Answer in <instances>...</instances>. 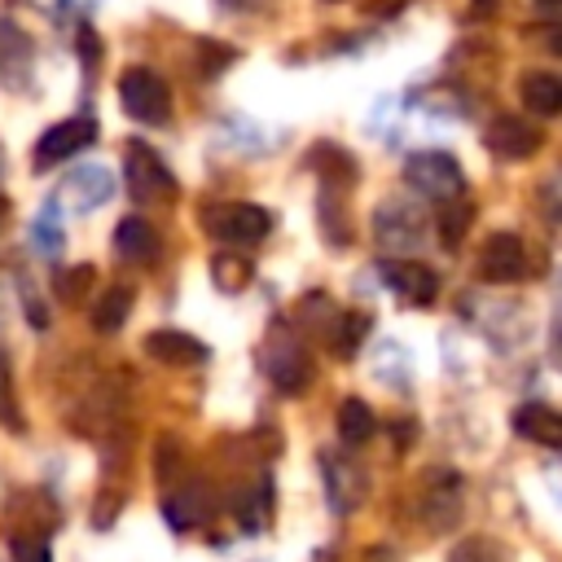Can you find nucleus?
Returning <instances> with one entry per match:
<instances>
[{"instance_id":"obj_1","label":"nucleus","mask_w":562,"mask_h":562,"mask_svg":"<svg viewBox=\"0 0 562 562\" xmlns=\"http://www.w3.org/2000/svg\"><path fill=\"white\" fill-rule=\"evenodd\" d=\"M404 180H408V189H417L430 202H452L465 189L461 162L452 154H443V149H417V154H408Z\"/></svg>"},{"instance_id":"obj_2","label":"nucleus","mask_w":562,"mask_h":562,"mask_svg":"<svg viewBox=\"0 0 562 562\" xmlns=\"http://www.w3.org/2000/svg\"><path fill=\"white\" fill-rule=\"evenodd\" d=\"M119 105L136 123H167V114H171V88L149 66H127L119 75Z\"/></svg>"},{"instance_id":"obj_3","label":"nucleus","mask_w":562,"mask_h":562,"mask_svg":"<svg viewBox=\"0 0 562 562\" xmlns=\"http://www.w3.org/2000/svg\"><path fill=\"white\" fill-rule=\"evenodd\" d=\"M206 233L228 246H255L272 233V215L255 202H220L206 211Z\"/></svg>"},{"instance_id":"obj_4","label":"nucleus","mask_w":562,"mask_h":562,"mask_svg":"<svg viewBox=\"0 0 562 562\" xmlns=\"http://www.w3.org/2000/svg\"><path fill=\"white\" fill-rule=\"evenodd\" d=\"M263 373L272 378L277 391L299 395V391L312 382V356H307V347H303L290 329H277L272 342L263 347Z\"/></svg>"},{"instance_id":"obj_5","label":"nucleus","mask_w":562,"mask_h":562,"mask_svg":"<svg viewBox=\"0 0 562 562\" xmlns=\"http://www.w3.org/2000/svg\"><path fill=\"white\" fill-rule=\"evenodd\" d=\"M123 176H127V189H132L136 202H171V198H176V176H171L167 162H162L149 145H140V140L127 145Z\"/></svg>"},{"instance_id":"obj_6","label":"nucleus","mask_w":562,"mask_h":562,"mask_svg":"<svg viewBox=\"0 0 562 562\" xmlns=\"http://www.w3.org/2000/svg\"><path fill=\"white\" fill-rule=\"evenodd\" d=\"M97 140V123L88 114H75V119H61L53 123L40 140H35V171H48L53 162H66L75 158L79 149H88Z\"/></svg>"},{"instance_id":"obj_7","label":"nucleus","mask_w":562,"mask_h":562,"mask_svg":"<svg viewBox=\"0 0 562 562\" xmlns=\"http://www.w3.org/2000/svg\"><path fill=\"white\" fill-rule=\"evenodd\" d=\"M316 465H321V479H325V501H329V509H334V514H351V509L360 505V492H364L360 465H356L351 457L334 452V448H325V452L316 457Z\"/></svg>"},{"instance_id":"obj_8","label":"nucleus","mask_w":562,"mask_h":562,"mask_svg":"<svg viewBox=\"0 0 562 562\" xmlns=\"http://www.w3.org/2000/svg\"><path fill=\"white\" fill-rule=\"evenodd\" d=\"M422 518L430 531H452L457 518H461V479L448 474V470H435L422 487V501H417Z\"/></svg>"},{"instance_id":"obj_9","label":"nucleus","mask_w":562,"mask_h":562,"mask_svg":"<svg viewBox=\"0 0 562 562\" xmlns=\"http://www.w3.org/2000/svg\"><path fill=\"white\" fill-rule=\"evenodd\" d=\"M540 140H544L540 127L527 123V119H518V114H501V119H492L487 132H483V145H487L496 158H505V162L531 158V154L540 149Z\"/></svg>"},{"instance_id":"obj_10","label":"nucleus","mask_w":562,"mask_h":562,"mask_svg":"<svg viewBox=\"0 0 562 562\" xmlns=\"http://www.w3.org/2000/svg\"><path fill=\"white\" fill-rule=\"evenodd\" d=\"M382 281L400 294V303H408V307H426V303H435V294H439V277H435V268H426V263H417V259H382Z\"/></svg>"},{"instance_id":"obj_11","label":"nucleus","mask_w":562,"mask_h":562,"mask_svg":"<svg viewBox=\"0 0 562 562\" xmlns=\"http://www.w3.org/2000/svg\"><path fill=\"white\" fill-rule=\"evenodd\" d=\"M479 272L483 281H496V285H509L527 272V246L518 233H492L483 241V255H479Z\"/></svg>"},{"instance_id":"obj_12","label":"nucleus","mask_w":562,"mask_h":562,"mask_svg":"<svg viewBox=\"0 0 562 562\" xmlns=\"http://www.w3.org/2000/svg\"><path fill=\"white\" fill-rule=\"evenodd\" d=\"M422 215L408 206V202H382L373 211V237L378 246H391V250H404V246H417L422 241Z\"/></svg>"},{"instance_id":"obj_13","label":"nucleus","mask_w":562,"mask_h":562,"mask_svg":"<svg viewBox=\"0 0 562 562\" xmlns=\"http://www.w3.org/2000/svg\"><path fill=\"white\" fill-rule=\"evenodd\" d=\"M61 198H66L79 215H88V211H97L101 202H110V198H114V176H110L105 167H79V171H70V176H66Z\"/></svg>"},{"instance_id":"obj_14","label":"nucleus","mask_w":562,"mask_h":562,"mask_svg":"<svg viewBox=\"0 0 562 562\" xmlns=\"http://www.w3.org/2000/svg\"><path fill=\"white\" fill-rule=\"evenodd\" d=\"M114 255L123 263H136V268L154 263L158 259V233L149 228V220H140V215L119 220V228H114Z\"/></svg>"},{"instance_id":"obj_15","label":"nucleus","mask_w":562,"mask_h":562,"mask_svg":"<svg viewBox=\"0 0 562 562\" xmlns=\"http://www.w3.org/2000/svg\"><path fill=\"white\" fill-rule=\"evenodd\" d=\"M514 435H522L540 448H562V413L549 404H518L514 408Z\"/></svg>"},{"instance_id":"obj_16","label":"nucleus","mask_w":562,"mask_h":562,"mask_svg":"<svg viewBox=\"0 0 562 562\" xmlns=\"http://www.w3.org/2000/svg\"><path fill=\"white\" fill-rule=\"evenodd\" d=\"M145 351L162 364H202L206 360V342L193 334H180V329H154L145 338Z\"/></svg>"},{"instance_id":"obj_17","label":"nucleus","mask_w":562,"mask_h":562,"mask_svg":"<svg viewBox=\"0 0 562 562\" xmlns=\"http://www.w3.org/2000/svg\"><path fill=\"white\" fill-rule=\"evenodd\" d=\"M518 97H522V105H527L531 114H540V119L562 114V79L549 75V70H531V75H522Z\"/></svg>"},{"instance_id":"obj_18","label":"nucleus","mask_w":562,"mask_h":562,"mask_svg":"<svg viewBox=\"0 0 562 562\" xmlns=\"http://www.w3.org/2000/svg\"><path fill=\"white\" fill-rule=\"evenodd\" d=\"M206 514H211V496H206V487H202V483L180 487L176 496H167V501H162V518L171 522V531H189V527H198Z\"/></svg>"},{"instance_id":"obj_19","label":"nucleus","mask_w":562,"mask_h":562,"mask_svg":"<svg viewBox=\"0 0 562 562\" xmlns=\"http://www.w3.org/2000/svg\"><path fill=\"white\" fill-rule=\"evenodd\" d=\"M373 430H378V417H373V408H369L364 400H342V404H338V435H342L347 448L369 443Z\"/></svg>"},{"instance_id":"obj_20","label":"nucleus","mask_w":562,"mask_h":562,"mask_svg":"<svg viewBox=\"0 0 562 562\" xmlns=\"http://www.w3.org/2000/svg\"><path fill=\"white\" fill-rule=\"evenodd\" d=\"M132 285H110L97 303H92V329H101V334H114V329H123V321H127V312H132Z\"/></svg>"},{"instance_id":"obj_21","label":"nucleus","mask_w":562,"mask_h":562,"mask_svg":"<svg viewBox=\"0 0 562 562\" xmlns=\"http://www.w3.org/2000/svg\"><path fill=\"white\" fill-rule=\"evenodd\" d=\"M211 277H215V285L220 290H241L246 285V277H250V259L246 255H233V250H220L215 259H211Z\"/></svg>"},{"instance_id":"obj_22","label":"nucleus","mask_w":562,"mask_h":562,"mask_svg":"<svg viewBox=\"0 0 562 562\" xmlns=\"http://www.w3.org/2000/svg\"><path fill=\"white\" fill-rule=\"evenodd\" d=\"M364 334H369V316H364V312H342V316H338V329H334V338H329V347H334L338 356H351Z\"/></svg>"},{"instance_id":"obj_23","label":"nucleus","mask_w":562,"mask_h":562,"mask_svg":"<svg viewBox=\"0 0 562 562\" xmlns=\"http://www.w3.org/2000/svg\"><path fill=\"white\" fill-rule=\"evenodd\" d=\"M448 562H509V553H505L496 540L470 536V540H461V544L448 553Z\"/></svg>"},{"instance_id":"obj_24","label":"nucleus","mask_w":562,"mask_h":562,"mask_svg":"<svg viewBox=\"0 0 562 562\" xmlns=\"http://www.w3.org/2000/svg\"><path fill=\"white\" fill-rule=\"evenodd\" d=\"M0 426L22 430V413L13 404V369H9V356L4 351H0Z\"/></svg>"},{"instance_id":"obj_25","label":"nucleus","mask_w":562,"mask_h":562,"mask_svg":"<svg viewBox=\"0 0 562 562\" xmlns=\"http://www.w3.org/2000/svg\"><path fill=\"white\" fill-rule=\"evenodd\" d=\"M31 237H35V250L40 255H57L61 250V228H57V211L53 206H44V215L31 228Z\"/></svg>"},{"instance_id":"obj_26","label":"nucleus","mask_w":562,"mask_h":562,"mask_svg":"<svg viewBox=\"0 0 562 562\" xmlns=\"http://www.w3.org/2000/svg\"><path fill=\"white\" fill-rule=\"evenodd\" d=\"M13 562H53L48 536H13Z\"/></svg>"},{"instance_id":"obj_27","label":"nucleus","mask_w":562,"mask_h":562,"mask_svg":"<svg viewBox=\"0 0 562 562\" xmlns=\"http://www.w3.org/2000/svg\"><path fill=\"white\" fill-rule=\"evenodd\" d=\"M88 281H92V268H88V263H79V268H70V272H61V281H57V294H61L66 303H79Z\"/></svg>"},{"instance_id":"obj_28","label":"nucleus","mask_w":562,"mask_h":562,"mask_svg":"<svg viewBox=\"0 0 562 562\" xmlns=\"http://www.w3.org/2000/svg\"><path fill=\"white\" fill-rule=\"evenodd\" d=\"M470 220H474V211H470V206H448V211H443V241H448V246H457V241L465 237Z\"/></svg>"},{"instance_id":"obj_29","label":"nucleus","mask_w":562,"mask_h":562,"mask_svg":"<svg viewBox=\"0 0 562 562\" xmlns=\"http://www.w3.org/2000/svg\"><path fill=\"white\" fill-rule=\"evenodd\" d=\"M549 48H553V53H562V26H553V31H549Z\"/></svg>"},{"instance_id":"obj_30","label":"nucleus","mask_w":562,"mask_h":562,"mask_svg":"<svg viewBox=\"0 0 562 562\" xmlns=\"http://www.w3.org/2000/svg\"><path fill=\"white\" fill-rule=\"evenodd\" d=\"M536 4H540L544 13H558V9H562V0H536Z\"/></svg>"},{"instance_id":"obj_31","label":"nucleus","mask_w":562,"mask_h":562,"mask_svg":"<svg viewBox=\"0 0 562 562\" xmlns=\"http://www.w3.org/2000/svg\"><path fill=\"white\" fill-rule=\"evenodd\" d=\"M4 215H9V202H4V198H0V224H4Z\"/></svg>"},{"instance_id":"obj_32","label":"nucleus","mask_w":562,"mask_h":562,"mask_svg":"<svg viewBox=\"0 0 562 562\" xmlns=\"http://www.w3.org/2000/svg\"><path fill=\"white\" fill-rule=\"evenodd\" d=\"M558 299H562V277H558Z\"/></svg>"}]
</instances>
